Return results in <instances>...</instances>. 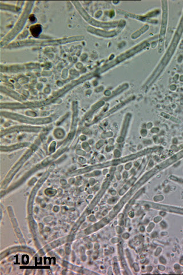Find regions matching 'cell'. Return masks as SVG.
Instances as JSON below:
<instances>
[{
	"label": "cell",
	"instance_id": "6da1fadb",
	"mask_svg": "<svg viewBox=\"0 0 183 275\" xmlns=\"http://www.w3.org/2000/svg\"><path fill=\"white\" fill-rule=\"evenodd\" d=\"M30 30L34 37H37L42 31L41 26L40 25H35L31 26Z\"/></svg>",
	"mask_w": 183,
	"mask_h": 275
}]
</instances>
